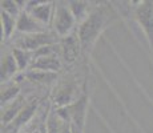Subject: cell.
I'll return each instance as SVG.
<instances>
[{"mask_svg": "<svg viewBox=\"0 0 153 133\" xmlns=\"http://www.w3.org/2000/svg\"><path fill=\"white\" fill-rule=\"evenodd\" d=\"M1 33H3V39L7 40L12 36L13 31L16 29V22L17 19L11 15H8L7 12L1 11Z\"/></svg>", "mask_w": 153, "mask_h": 133, "instance_id": "obj_12", "label": "cell"}, {"mask_svg": "<svg viewBox=\"0 0 153 133\" xmlns=\"http://www.w3.org/2000/svg\"><path fill=\"white\" fill-rule=\"evenodd\" d=\"M114 16L116 13L109 5H97L93 10H91L89 15L85 17L84 22H81L77 33L81 45V52L84 55L92 51L100 35L114 20Z\"/></svg>", "mask_w": 153, "mask_h": 133, "instance_id": "obj_1", "label": "cell"}, {"mask_svg": "<svg viewBox=\"0 0 153 133\" xmlns=\"http://www.w3.org/2000/svg\"><path fill=\"white\" fill-rule=\"evenodd\" d=\"M40 24L45 25L53 20V13H55V3L52 1H37L31 11H28Z\"/></svg>", "mask_w": 153, "mask_h": 133, "instance_id": "obj_7", "label": "cell"}, {"mask_svg": "<svg viewBox=\"0 0 153 133\" xmlns=\"http://www.w3.org/2000/svg\"><path fill=\"white\" fill-rule=\"evenodd\" d=\"M56 41V35L47 33H33V35H24L22 39L17 40V48L25 49L28 52L35 53L37 49L43 48L45 45H52Z\"/></svg>", "mask_w": 153, "mask_h": 133, "instance_id": "obj_5", "label": "cell"}, {"mask_svg": "<svg viewBox=\"0 0 153 133\" xmlns=\"http://www.w3.org/2000/svg\"><path fill=\"white\" fill-rule=\"evenodd\" d=\"M76 19L73 16L69 4L67 3H55V13L52 20V27L55 29V35L60 37H67L71 35Z\"/></svg>", "mask_w": 153, "mask_h": 133, "instance_id": "obj_2", "label": "cell"}, {"mask_svg": "<svg viewBox=\"0 0 153 133\" xmlns=\"http://www.w3.org/2000/svg\"><path fill=\"white\" fill-rule=\"evenodd\" d=\"M1 11L7 12L11 16L16 17V19L22 13L20 5H17V1H12V0H4V1H1Z\"/></svg>", "mask_w": 153, "mask_h": 133, "instance_id": "obj_19", "label": "cell"}, {"mask_svg": "<svg viewBox=\"0 0 153 133\" xmlns=\"http://www.w3.org/2000/svg\"><path fill=\"white\" fill-rule=\"evenodd\" d=\"M17 71H19V67H17V63L15 60L12 52L5 55L1 60V81H8L12 76H15Z\"/></svg>", "mask_w": 153, "mask_h": 133, "instance_id": "obj_11", "label": "cell"}, {"mask_svg": "<svg viewBox=\"0 0 153 133\" xmlns=\"http://www.w3.org/2000/svg\"><path fill=\"white\" fill-rule=\"evenodd\" d=\"M12 55L15 56V60L17 63V67H19V71H24L27 69L31 64V60H32V56L33 53L32 52H28L25 49H22V48H13L12 49Z\"/></svg>", "mask_w": 153, "mask_h": 133, "instance_id": "obj_14", "label": "cell"}, {"mask_svg": "<svg viewBox=\"0 0 153 133\" xmlns=\"http://www.w3.org/2000/svg\"><path fill=\"white\" fill-rule=\"evenodd\" d=\"M69 8L72 11L73 16L76 20L84 22L85 17L89 15L91 11H88V3L87 1H69Z\"/></svg>", "mask_w": 153, "mask_h": 133, "instance_id": "obj_17", "label": "cell"}, {"mask_svg": "<svg viewBox=\"0 0 153 133\" xmlns=\"http://www.w3.org/2000/svg\"><path fill=\"white\" fill-rule=\"evenodd\" d=\"M16 29L24 35H33L44 32V25L40 24L33 16L27 11H22L16 22Z\"/></svg>", "mask_w": 153, "mask_h": 133, "instance_id": "obj_6", "label": "cell"}, {"mask_svg": "<svg viewBox=\"0 0 153 133\" xmlns=\"http://www.w3.org/2000/svg\"><path fill=\"white\" fill-rule=\"evenodd\" d=\"M36 108H37L36 100L32 101V103H29V104H25V106L23 108V111L20 112L19 116L16 117V120L13 121V125L15 126H22L23 124L28 123V121L32 119V116L35 114V112H36Z\"/></svg>", "mask_w": 153, "mask_h": 133, "instance_id": "obj_15", "label": "cell"}, {"mask_svg": "<svg viewBox=\"0 0 153 133\" xmlns=\"http://www.w3.org/2000/svg\"><path fill=\"white\" fill-rule=\"evenodd\" d=\"M80 51H81V45L79 37L73 36V35L64 37L63 43H61V52H63V56L67 63H73L77 59Z\"/></svg>", "mask_w": 153, "mask_h": 133, "instance_id": "obj_8", "label": "cell"}, {"mask_svg": "<svg viewBox=\"0 0 153 133\" xmlns=\"http://www.w3.org/2000/svg\"><path fill=\"white\" fill-rule=\"evenodd\" d=\"M25 77L31 81L40 82V84H47L53 80L57 79V75L52 72H44V71H37V69H31L25 73Z\"/></svg>", "mask_w": 153, "mask_h": 133, "instance_id": "obj_13", "label": "cell"}, {"mask_svg": "<svg viewBox=\"0 0 153 133\" xmlns=\"http://www.w3.org/2000/svg\"><path fill=\"white\" fill-rule=\"evenodd\" d=\"M64 123L65 121H63L60 119V117L57 116V113H53L52 112L51 114L48 116V120H47V129L45 132L47 133H63L64 131Z\"/></svg>", "mask_w": 153, "mask_h": 133, "instance_id": "obj_18", "label": "cell"}, {"mask_svg": "<svg viewBox=\"0 0 153 133\" xmlns=\"http://www.w3.org/2000/svg\"><path fill=\"white\" fill-rule=\"evenodd\" d=\"M134 19L144 31L149 48L153 52V1H141L134 11Z\"/></svg>", "mask_w": 153, "mask_h": 133, "instance_id": "obj_3", "label": "cell"}, {"mask_svg": "<svg viewBox=\"0 0 153 133\" xmlns=\"http://www.w3.org/2000/svg\"><path fill=\"white\" fill-rule=\"evenodd\" d=\"M63 133H73V129H72V125H71V123H64V131Z\"/></svg>", "mask_w": 153, "mask_h": 133, "instance_id": "obj_20", "label": "cell"}, {"mask_svg": "<svg viewBox=\"0 0 153 133\" xmlns=\"http://www.w3.org/2000/svg\"><path fill=\"white\" fill-rule=\"evenodd\" d=\"M20 93V88L16 84H11V85H3L1 87V105H8L10 103H12L13 100H16L19 97Z\"/></svg>", "mask_w": 153, "mask_h": 133, "instance_id": "obj_16", "label": "cell"}, {"mask_svg": "<svg viewBox=\"0 0 153 133\" xmlns=\"http://www.w3.org/2000/svg\"><path fill=\"white\" fill-rule=\"evenodd\" d=\"M60 68H61V63L56 55L37 57L36 60H33V63L31 65V69L44 71V72H52V73H56Z\"/></svg>", "mask_w": 153, "mask_h": 133, "instance_id": "obj_9", "label": "cell"}, {"mask_svg": "<svg viewBox=\"0 0 153 133\" xmlns=\"http://www.w3.org/2000/svg\"><path fill=\"white\" fill-rule=\"evenodd\" d=\"M24 101L25 100L23 99V97H17V99L13 100L12 103L5 105V108L3 109V113H1V123L7 125V124H10V123H12V121L16 120V117L19 116V113L25 106Z\"/></svg>", "mask_w": 153, "mask_h": 133, "instance_id": "obj_10", "label": "cell"}, {"mask_svg": "<svg viewBox=\"0 0 153 133\" xmlns=\"http://www.w3.org/2000/svg\"><path fill=\"white\" fill-rule=\"evenodd\" d=\"M67 109H68V113H69V123L72 125L73 133H83L85 119H87L88 97L83 94L73 104L67 106Z\"/></svg>", "mask_w": 153, "mask_h": 133, "instance_id": "obj_4", "label": "cell"}]
</instances>
